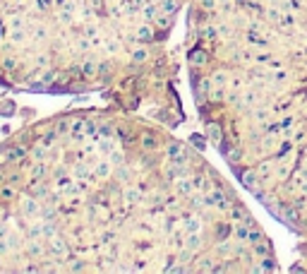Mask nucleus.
I'll return each instance as SVG.
<instances>
[{"label":"nucleus","mask_w":307,"mask_h":274,"mask_svg":"<svg viewBox=\"0 0 307 274\" xmlns=\"http://www.w3.org/2000/svg\"><path fill=\"white\" fill-rule=\"evenodd\" d=\"M276 270L235 188L161 121L74 106L0 142V274Z\"/></svg>","instance_id":"obj_1"},{"label":"nucleus","mask_w":307,"mask_h":274,"mask_svg":"<svg viewBox=\"0 0 307 274\" xmlns=\"http://www.w3.org/2000/svg\"><path fill=\"white\" fill-rule=\"evenodd\" d=\"M183 53L206 139L307 270V0H187Z\"/></svg>","instance_id":"obj_2"},{"label":"nucleus","mask_w":307,"mask_h":274,"mask_svg":"<svg viewBox=\"0 0 307 274\" xmlns=\"http://www.w3.org/2000/svg\"><path fill=\"white\" fill-rule=\"evenodd\" d=\"M187 0H0V87L103 94L166 125L185 121L171 36Z\"/></svg>","instance_id":"obj_3"}]
</instances>
